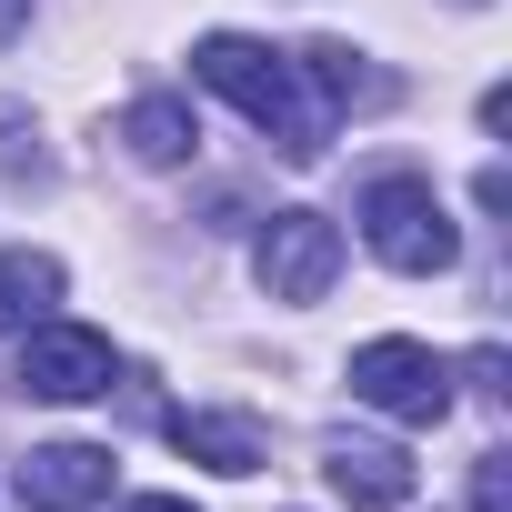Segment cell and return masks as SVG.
Returning <instances> with one entry per match:
<instances>
[{"label": "cell", "mask_w": 512, "mask_h": 512, "mask_svg": "<svg viewBox=\"0 0 512 512\" xmlns=\"http://www.w3.org/2000/svg\"><path fill=\"white\" fill-rule=\"evenodd\" d=\"M472 512H512V452H482L472 462Z\"/></svg>", "instance_id": "obj_12"}, {"label": "cell", "mask_w": 512, "mask_h": 512, "mask_svg": "<svg viewBox=\"0 0 512 512\" xmlns=\"http://www.w3.org/2000/svg\"><path fill=\"white\" fill-rule=\"evenodd\" d=\"M131 512H191V502H181V492H141Z\"/></svg>", "instance_id": "obj_15"}, {"label": "cell", "mask_w": 512, "mask_h": 512, "mask_svg": "<svg viewBox=\"0 0 512 512\" xmlns=\"http://www.w3.org/2000/svg\"><path fill=\"white\" fill-rule=\"evenodd\" d=\"M51 302H61V262L51 251H0V332H31V322H51Z\"/></svg>", "instance_id": "obj_9"}, {"label": "cell", "mask_w": 512, "mask_h": 512, "mask_svg": "<svg viewBox=\"0 0 512 512\" xmlns=\"http://www.w3.org/2000/svg\"><path fill=\"white\" fill-rule=\"evenodd\" d=\"M322 482H332L352 512H402V502H412V452H392V442H332Z\"/></svg>", "instance_id": "obj_7"}, {"label": "cell", "mask_w": 512, "mask_h": 512, "mask_svg": "<svg viewBox=\"0 0 512 512\" xmlns=\"http://www.w3.org/2000/svg\"><path fill=\"white\" fill-rule=\"evenodd\" d=\"M502 372H512V362H502V342H482V352H472V392H482V402H502V392H512Z\"/></svg>", "instance_id": "obj_13"}, {"label": "cell", "mask_w": 512, "mask_h": 512, "mask_svg": "<svg viewBox=\"0 0 512 512\" xmlns=\"http://www.w3.org/2000/svg\"><path fill=\"white\" fill-rule=\"evenodd\" d=\"M111 372H121L111 342L81 332V322H31V332H21V362H11V382H21L31 402H101Z\"/></svg>", "instance_id": "obj_4"}, {"label": "cell", "mask_w": 512, "mask_h": 512, "mask_svg": "<svg viewBox=\"0 0 512 512\" xmlns=\"http://www.w3.org/2000/svg\"><path fill=\"white\" fill-rule=\"evenodd\" d=\"M31 31V0H0V41H21Z\"/></svg>", "instance_id": "obj_14"}, {"label": "cell", "mask_w": 512, "mask_h": 512, "mask_svg": "<svg viewBox=\"0 0 512 512\" xmlns=\"http://www.w3.org/2000/svg\"><path fill=\"white\" fill-rule=\"evenodd\" d=\"M171 442H181V462L231 472V482L272 462V442H262V422H251V412H171Z\"/></svg>", "instance_id": "obj_8"}, {"label": "cell", "mask_w": 512, "mask_h": 512, "mask_svg": "<svg viewBox=\"0 0 512 512\" xmlns=\"http://www.w3.org/2000/svg\"><path fill=\"white\" fill-rule=\"evenodd\" d=\"M251 272H262V292L272 302H322L332 292V272H342V231L322 221V211H272L262 221V251H251Z\"/></svg>", "instance_id": "obj_5"}, {"label": "cell", "mask_w": 512, "mask_h": 512, "mask_svg": "<svg viewBox=\"0 0 512 512\" xmlns=\"http://www.w3.org/2000/svg\"><path fill=\"white\" fill-rule=\"evenodd\" d=\"M352 402H372V412H392V422L432 432V422L452 412V362H442L432 342L382 332V342H362V352H352Z\"/></svg>", "instance_id": "obj_3"}, {"label": "cell", "mask_w": 512, "mask_h": 512, "mask_svg": "<svg viewBox=\"0 0 512 512\" xmlns=\"http://www.w3.org/2000/svg\"><path fill=\"white\" fill-rule=\"evenodd\" d=\"M121 141H131V161H151V171H171V161H191V151H201V121H191L181 101H131V121H121Z\"/></svg>", "instance_id": "obj_10"}, {"label": "cell", "mask_w": 512, "mask_h": 512, "mask_svg": "<svg viewBox=\"0 0 512 512\" xmlns=\"http://www.w3.org/2000/svg\"><path fill=\"white\" fill-rule=\"evenodd\" d=\"M111 492V452L101 442H41L21 452V502L31 512H91Z\"/></svg>", "instance_id": "obj_6"}, {"label": "cell", "mask_w": 512, "mask_h": 512, "mask_svg": "<svg viewBox=\"0 0 512 512\" xmlns=\"http://www.w3.org/2000/svg\"><path fill=\"white\" fill-rule=\"evenodd\" d=\"M302 71H312V91H322L332 111H372V101H382V71H362V51H352V41H312V51H302Z\"/></svg>", "instance_id": "obj_11"}, {"label": "cell", "mask_w": 512, "mask_h": 512, "mask_svg": "<svg viewBox=\"0 0 512 512\" xmlns=\"http://www.w3.org/2000/svg\"><path fill=\"white\" fill-rule=\"evenodd\" d=\"M362 241L382 251L402 282H442V272L462 262V231H452V211H442V191H432L422 171L362 181Z\"/></svg>", "instance_id": "obj_2"}, {"label": "cell", "mask_w": 512, "mask_h": 512, "mask_svg": "<svg viewBox=\"0 0 512 512\" xmlns=\"http://www.w3.org/2000/svg\"><path fill=\"white\" fill-rule=\"evenodd\" d=\"M191 71L251 121V131H272L282 161H322V111L302 101V61H282L272 41H241V31H211L191 51Z\"/></svg>", "instance_id": "obj_1"}]
</instances>
